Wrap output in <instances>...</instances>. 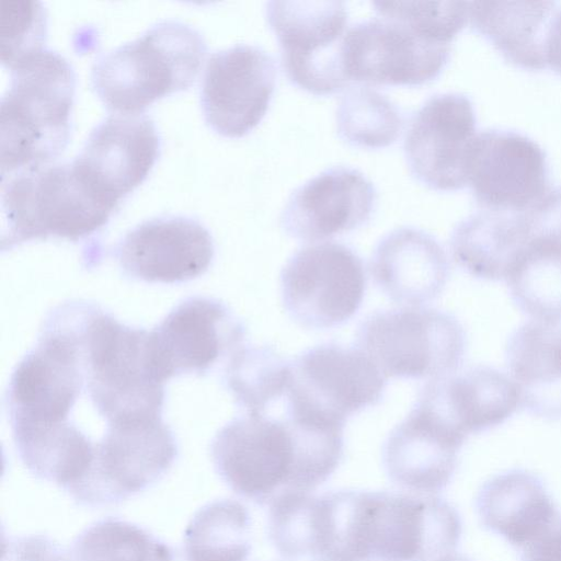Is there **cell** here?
<instances>
[{"mask_svg":"<svg viewBox=\"0 0 561 561\" xmlns=\"http://www.w3.org/2000/svg\"><path fill=\"white\" fill-rule=\"evenodd\" d=\"M10 69L0 104L1 179L49 164L64 150L76 87L71 64L50 48Z\"/></svg>","mask_w":561,"mask_h":561,"instance_id":"cell-1","label":"cell"},{"mask_svg":"<svg viewBox=\"0 0 561 561\" xmlns=\"http://www.w3.org/2000/svg\"><path fill=\"white\" fill-rule=\"evenodd\" d=\"M79 332L85 391L106 425L161 417L164 381L153 362L150 331L82 304Z\"/></svg>","mask_w":561,"mask_h":561,"instance_id":"cell-2","label":"cell"},{"mask_svg":"<svg viewBox=\"0 0 561 561\" xmlns=\"http://www.w3.org/2000/svg\"><path fill=\"white\" fill-rule=\"evenodd\" d=\"M205 53V39L195 27L161 20L101 55L92 66V84L108 108L140 113L154 100L191 85Z\"/></svg>","mask_w":561,"mask_h":561,"instance_id":"cell-3","label":"cell"},{"mask_svg":"<svg viewBox=\"0 0 561 561\" xmlns=\"http://www.w3.org/2000/svg\"><path fill=\"white\" fill-rule=\"evenodd\" d=\"M117 204L100 193L73 161L3 178L1 248L51 236L87 237L107 222Z\"/></svg>","mask_w":561,"mask_h":561,"instance_id":"cell-4","label":"cell"},{"mask_svg":"<svg viewBox=\"0 0 561 561\" xmlns=\"http://www.w3.org/2000/svg\"><path fill=\"white\" fill-rule=\"evenodd\" d=\"M461 529L456 508L436 495L359 491L358 561H437L455 552Z\"/></svg>","mask_w":561,"mask_h":561,"instance_id":"cell-5","label":"cell"},{"mask_svg":"<svg viewBox=\"0 0 561 561\" xmlns=\"http://www.w3.org/2000/svg\"><path fill=\"white\" fill-rule=\"evenodd\" d=\"M356 346L386 378L432 380L459 368L467 336L451 313L409 307L369 314L357 329Z\"/></svg>","mask_w":561,"mask_h":561,"instance_id":"cell-6","label":"cell"},{"mask_svg":"<svg viewBox=\"0 0 561 561\" xmlns=\"http://www.w3.org/2000/svg\"><path fill=\"white\" fill-rule=\"evenodd\" d=\"M286 414L344 426L348 416L377 404L386 377L360 350L325 343L290 363Z\"/></svg>","mask_w":561,"mask_h":561,"instance_id":"cell-7","label":"cell"},{"mask_svg":"<svg viewBox=\"0 0 561 561\" xmlns=\"http://www.w3.org/2000/svg\"><path fill=\"white\" fill-rule=\"evenodd\" d=\"M266 19L278 41L284 71L295 85L314 95L332 94L346 85L343 1H270Z\"/></svg>","mask_w":561,"mask_h":561,"instance_id":"cell-8","label":"cell"},{"mask_svg":"<svg viewBox=\"0 0 561 561\" xmlns=\"http://www.w3.org/2000/svg\"><path fill=\"white\" fill-rule=\"evenodd\" d=\"M210 454L219 478L236 494L256 504L293 491L296 442L289 420L247 414L215 435Z\"/></svg>","mask_w":561,"mask_h":561,"instance_id":"cell-9","label":"cell"},{"mask_svg":"<svg viewBox=\"0 0 561 561\" xmlns=\"http://www.w3.org/2000/svg\"><path fill=\"white\" fill-rule=\"evenodd\" d=\"M362 259L347 245L323 242L299 249L280 272L287 314L308 329H329L350 320L366 291Z\"/></svg>","mask_w":561,"mask_h":561,"instance_id":"cell-10","label":"cell"},{"mask_svg":"<svg viewBox=\"0 0 561 561\" xmlns=\"http://www.w3.org/2000/svg\"><path fill=\"white\" fill-rule=\"evenodd\" d=\"M176 456V439L161 417L107 424L90 474L71 497L90 507L117 504L158 482Z\"/></svg>","mask_w":561,"mask_h":561,"instance_id":"cell-11","label":"cell"},{"mask_svg":"<svg viewBox=\"0 0 561 561\" xmlns=\"http://www.w3.org/2000/svg\"><path fill=\"white\" fill-rule=\"evenodd\" d=\"M561 238V184L519 209H480L460 220L450 236L456 263L470 275L505 279L516 256L535 239Z\"/></svg>","mask_w":561,"mask_h":561,"instance_id":"cell-12","label":"cell"},{"mask_svg":"<svg viewBox=\"0 0 561 561\" xmlns=\"http://www.w3.org/2000/svg\"><path fill=\"white\" fill-rule=\"evenodd\" d=\"M476 126V112L468 95H432L412 117L404 137V157L411 174L434 190L463 187L468 183L467 162Z\"/></svg>","mask_w":561,"mask_h":561,"instance_id":"cell-13","label":"cell"},{"mask_svg":"<svg viewBox=\"0 0 561 561\" xmlns=\"http://www.w3.org/2000/svg\"><path fill=\"white\" fill-rule=\"evenodd\" d=\"M276 75L274 59L259 46L236 44L213 53L201 85L207 124L228 137L248 134L268 108Z\"/></svg>","mask_w":561,"mask_h":561,"instance_id":"cell-14","label":"cell"},{"mask_svg":"<svg viewBox=\"0 0 561 561\" xmlns=\"http://www.w3.org/2000/svg\"><path fill=\"white\" fill-rule=\"evenodd\" d=\"M450 47L427 41L396 21L377 16L347 30L342 58L348 80L420 85L442 72Z\"/></svg>","mask_w":561,"mask_h":561,"instance_id":"cell-15","label":"cell"},{"mask_svg":"<svg viewBox=\"0 0 561 561\" xmlns=\"http://www.w3.org/2000/svg\"><path fill=\"white\" fill-rule=\"evenodd\" d=\"M467 176L484 209H519L551 187L542 148L527 135L504 128L477 133L468 156Z\"/></svg>","mask_w":561,"mask_h":561,"instance_id":"cell-16","label":"cell"},{"mask_svg":"<svg viewBox=\"0 0 561 561\" xmlns=\"http://www.w3.org/2000/svg\"><path fill=\"white\" fill-rule=\"evenodd\" d=\"M245 328L221 301L192 297L179 304L150 331L153 362L160 378L205 373L243 342Z\"/></svg>","mask_w":561,"mask_h":561,"instance_id":"cell-17","label":"cell"},{"mask_svg":"<svg viewBox=\"0 0 561 561\" xmlns=\"http://www.w3.org/2000/svg\"><path fill=\"white\" fill-rule=\"evenodd\" d=\"M124 272L148 283H182L207 271L215 247L199 221L186 216H160L128 231L117 245Z\"/></svg>","mask_w":561,"mask_h":561,"instance_id":"cell-18","label":"cell"},{"mask_svg":"<svg viewBox=\"0 0 561 561\" xmlns=\"http://www.w3.org/2000/svg\"><path fill=\"white\" fill-rule=\"evenodd\" d=\"M373 183L357 169L329 168L298 186L279 217L282 229L302 241H319L354 230L371 216Z\"/></svg>","mask_w":561,"mask_h":561,"instance_id":"cell-19","label":"cell"},{"mask_svg":"<svg viewBox=\"0 0 561 561\" xmlns=\"http://www.w3.org/2000/svg\"><path fill=\"white\" fill-rule=\"evenodd\" d=\"M159 149L149 116L116 113L94 126L72 161L99 192L118 203L147 176Z\"/></svg>","mask_w":561,"mask_h":561,"instance_id":"cell-20","label":"cell"},{"mask_svg":"<svg viewBox=\"0 0 561 561\" xmlns=\"http://www.w3.org/2000/svg\"><path fill=\"white\" fill-rule=\"evenodd\" d=\"M415 402L465 439L502 424L520 405L513 380L481 365L428 380Z\"/></svg>","mask_w":561,"mask_h":561,"instance_id":"cell-21","label":"cell"},{"mask_svg":"<svg viewBox=\"0 0 561 561\" xmlns=\"http://www.w3.org/2000/svg\"><path fill=\"white\" fill-rule=\"evenodd\" d=\"M465 438L415 403L388 435L382 465L390 481L417 493L435 494L450 481Z\"/></svg>","mask_w":561,"mask_h":561,"instance_id":"cell-22","label":"cell"},{"mask_svg":"<svg viewBox=\"0 0 561 561\" xmlns=\"http://www.w3.org/2000/svg\"><path fill=\"white\" fill-rule=\"evenodd\" d=\"M370 273L392 301L420 307L443 291L450 265L439 242L414 227L397 228L377 243Z\"/></svg>","mask_w":561,"mask_h":561,"instance_id":"cell-23","label":"cell"},{"mask_svg":"<svg viewBox=\"0 0 561 561\" xmlns=\"http://www.w3.org/2000/svg\"><path fill=\"white\" fill-rule=\"evenodd\" d=\"M476 506L482 525L517 550L536 539L561 515L542 481L522 469L488 480L478 493Z\"/></svg>","mask_w":561,"mask_h":561,"instance_id":"cell-24","label":"cell"},{"mask_svg":"<svg viewBox=\"0 0 561 561\" xmlns=\"http://www.w3.org/2000/svg\"><path fill=\"white\" fill-rule=\"evenodd\" d=\"M507 369L520 407L546 420H561V327L529 321L516 329L505 347Z\"/></svg>","mask_w":561,"mask_h":561,"instance_id":"cell-25","label":"cell"},{"mask_svg":"<svg viewBox=\"0 0 561 561\" xmlns=\"http://www.w3.org/2000/svg\"><path fill=\"white\" fill-rule=\"evenodd\" d=\"M556 1H473L468 5L471 26L513 64L542 69L545 42Z\"/></svg>","mask_w":561,"mask_h":561,"instance_id":"cell-26","label":"cell"},{"mask_svg":"<svg viewBox=\"0 0 561 561\" xmlns=\"http://www.w3.org/2000/svg\"><path fill=\"white\" fill-rule=\"evenodd\" d=\"M505 280L516 306L536 321H561V238L531 241L512 263Z\"/></svg>","mask_w":561,"mask_h":561,"instance_id":"cell-27","label":"cell"},{"mask_svg":"<svg viewBox=\"0 0 561 561\" xmlns=\"http://www.w3.org/2000/svg\"><path fill=\"white\" fill-rule=\"evenodd\" d=\"M251 518L238 501L225 499L199 508L184 531L188 561H245L251 551Z\"/></svg>","mask_w":561,"mask_h":561,"instance_id":"cell-28","label":"cell"},{"mask_svg":"<svg viewBox=\"0 0 561 561\" xmlns=\"http://www.w3.org/2000/svg\"><path fill=\"white\" fill-rule=\"evenodd\" d=\"M72 561H188L185 552L147 529L105 518L85 528L71 547Z\"/></svg>","mask_w":561,"mask_h":561,"instance_id":"cell-29","label":"cell"},{"mask_svg":"<svg viewBox=\"0 0 561 561\" xmlns=\"http://www.w3.org/2000/svg\"><path fill=\"white\" fill-rule=\"evenodd\" d=\"M290 364L271 346H247L233 352L225 382L247 414L265 415L266 409L286 391Z\"/></svg>","mask_w":561,"mask_h":561,"instance_id":"cell-30","label":"cell"},{"mask_svg":"<svg viewBox=\"0 0 561 561\" xmlns=\"http://www.w3.org/2000/svg\"><path fill=\"white\" fill-rule=\"evenodd\" d=\"M336 127L350 145L382 148L392 145L403 127V116L387 96L367 85L352 87L336 110Z\"/></svg>","mask_w":561,"mask_h":561,"instance_id":"cell-31","label":"cell"},{"mask_svg":"<svg viewBox=\"0 0 561 561\" xmlns=\"http://www.w3.org/2000/svg\"><path fill=\"white\" fill-rule=\"evenodd\" d=\"M316 496L310 492L286 491L275 496L268 510V537L286 559H314Z\"/></svg>","mask_w":561,"mask_h":561,"instance_id":"cell-32","label":"cell"},{"mask_svg":"<svg viewBox=\"0 0 561 561\" xmlns=\"http://www.w3.org/2000/svg\"><path fill=\"white\" fill-rule=\"evenodd\" d=\"M378 13L396 21L419 36L444 45H450L468 20L466 1H376Z\"/></svg>","mask_w":561,"mask_h":561,"instance_id":"cell-33","label":"cell"},{"mask_svg":"<svg viewBox=\"0 0 561 561\" xmlns=\"http://www.w3.org/2000/svg\"><path fill=\"white\" fill-rule=\"evenodd\" d=\"M1 61L11 68L44 48L46 13L41 1H1Z\"/></svg>","mask_w":561,"mask_h":561,"instance_id":"cell-34","label":"cell"},{"mask_svg":"<svg viewBox=\"0 0 561 561\" xmlns=\"http://www.w3.org/2000/svg\"><path fill=\"white\" fill-rule=\"evenodd\" d=\"M1 561H68V558L51 538L31 535L3 539Z\"/></svg>","mask_w":561,"mask_h":561,"instance_id":"cell-35","label":"cell"},{"mask_svg":"<svg viewBox=\"0 0 561 561\" xmlns=\"http://www.w3.org/2000/svg\"><path fill=\"white\" fill-rule=\"evenodd\" d=\"M518 551L522 561H561V516Z\"/></svg>","mask_w":561,"mask_h":561,"instance_id":"cell-36","label":"cell"},{"mask_svg":"<svg viewBox=\"0 0 561 561\" xmlns=\"http://www.w3.org/2000/svg\"><path fill=\"white\" fill-rule=\"evenodd\" d=\"M546 67L553 69L561 75V9L553 13L545 42Z\"/></svg>","mask_w":561,"mask_h":561,"instance_id":"cell-37","label":"cell"},{"mask_svg":"<svg viewBox=\"0 0 561 561\" xmlns=\"http://www.w3.org/2000/svg\"><path fill=\"white\" fill-rule=\"evenodd\" d=\"M437 561H470V560L467 557L462 556V554L453 552V553H449V554L440 558Z\"/></svg>","mask_w":561,"mask_h":561,"instance_id":"cell-38","label":"cell"}]
</instances>
